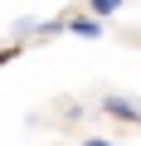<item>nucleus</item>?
Masks as SVG:
<instances>
[{"instance_id":"nucleus-1","label":"nucleus","mask_w":141,"mask_h":146,"mask_svg":"<svg viewBox=\"0 0 141 146\" xmlns=\"http://www.w3.org/2000/svg\"><path fill=\"white\" fill-rule=\"evenodd\" d=\"M97 112L112 117V122H131V127H141V102L126 98V93H102V98H97Z\"/></svg>"},{"instance_id":"nucleus-2","label":"nucleus","mask_w":141,"mask_h":146,"mask_svg":"<svg viewBox=\"0 0 141 146\" xmlns=\"http://www.w3.org/2000/svg\"><path fill=\"white\" fill-rule=\"evenodd\" d=\"M63 34H78V39H102V20H93V15H73V20H63Z\"/></svg>"},{"instance_id":"nucleus-3","label":"nucleus","mask_w":141,"mask_h":146,"mask_svg":"<svg viewBox=\"0 0 141 146\" xmlns=\"http://www.w3.org/2000/svg\"><path fill=\"white\" fill-rule=\"evenodd\" d=\"M83 10H88L93 20H112V15L122 10V0H88V5H83Z\"/></svg>"},{"instance_id":"nucleus-4","label":"nucleus","mask_w":141,"mask_h":146,"mask_svg":"<svg viewBox=\"0 0 141 146\" xmlns=\"http://www.w3.org/2000/svg\"><path fill=\"white\" fill-rule=\"evenodd\" d=\"M39 34V20H15V39H34Z\"/></svg>"},{"instance_id":"nucleus-5","label":"nucleus","mask_w":141,"mask_h":146,"mask_svg":"<svg viewBox=\"0 0 141 146\" xmlns=\"http://www.w3.org/2000/svg\"><path fill=\"white\" fill-rule=\"evenodd\" d=\"M20 54H24V44H5V49H0V68H5L10 58H20Z\"/></svg>"},{"instance_id":"nucleus-6","label":"nucleus","mask_w":141,"mask_h":146,"mask_svg":"<svg viewBox=\"0 0 141 146\" xmlns=\"http://www.w3.org/2000/svg\"><path fill=\"white\" fill-rule=\"evenodd\" d=\"M78 146H117V141H107V136H83Z\"/></svg>"}]
</instances>
